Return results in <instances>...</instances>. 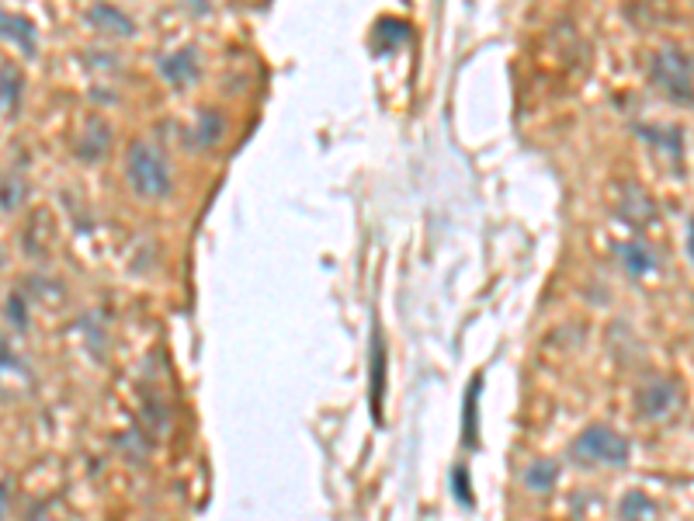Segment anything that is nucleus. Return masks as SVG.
Returning <instances> with one entry per match:
<instances>
[{
  "mask_svg": "<svg viewBox=\"0 0 694 521\" xmlns=\"http://www.w3.org/2000/svg\"><path fill=\"white\" fill-rule=\"evenodd\" d=\"M87 22L98 28V32H105V35H133L136 32V22L133 17H129L125 11H119V8H111V4H94V8H87Z\"/></svg>",
  "mask_w": 694,
  "mask_h": 521,
  "instance_id": "6e6552de",
  "label": "nucleus"
},
{
  "mask_svg": "<svg viewBox=\"0 0 694 521\" xmlns=\"http://www.w3.org/2000/svg\"><path fill=\"white\" fill-rule=\"evenodd\" d=\"M8 316L17 324V327H25L28 324V316H25V303H22V295H11L8 300Z\"/></svg>",
  "mask_w": 694,
  "mask_h": 521,
  "instance_id": "6ab92c4d",
  "label": "nucleus"
},
{
  "mask_svg": "<svg viewBox=\"0 0 694 521\" xmlns=\"http://www.w3.org/2000/svg\"><path fill=\"white\" fill-rule=\"evenodd\" d=\"M406 22H400V17H382L379 28H375V46H379L382 52L392 49V46H400L406 39Z\"/></svg>",
  "mask_w": 694,
  "mask_h": 521,
  "instance_id": "dca6fc26",
  "label": "nucleus"
},
{
  "mask_svg": "<svg viewBox=\"0 0 694 521\" xmlns=\"http://www.w3.org/2000/svg\"><path fill=\"white\" fill-rule=\"evenodd\" d=\"M570 456L580 467H625L632 459V441L618 435L611 424H587L570 445Z\"/></svg>",
  "mask_w": 694,
  "mask_h": 521,
  "instance_id": "f03ea898",
  "label": "nucleus"
},
{
  "mask_svg": "<svg viewBox=\"0 0 694 521\" xmlns=\"http://www.w3.org/2000/svg\"><path fill=\"white\" fill-rule=\"evenodd\" d=\"M8 514V487H0V521Z\"/></svg>",
  "mask_w": 694,
  "mask_h": 521,
  "instance_id": "4be33fe9",
  "label": "nucleus"
},
{
  "mask_svg": "<svg viewBox=\"0 0 694 521\" xmlns=\"http://www.w3.org/2000/svg\"><path fill=\"white\" fill-rule=\"evenodd\" d=\"M222 133H227V122H222L219 111H209L205 108L202 116H198V129H195V140L202 146H216L222 140Z\"/></svg>",
  "mask_w": 694,
  "mask_h": 521,
  "instance_id": "2eb2a0df",
  "label": "nucleus"
},
{
  "mask_svg": "<svg viewBox=\"0 0 694 521\" xmlns=\"http://www.w3.org/2000/svg\"><path fill=\"white\" fill-rule=\"evenodd\" d=\"M452 487H455V497L462 500V505H465V508H473V487H468V473H465V467H459V470H455Z\"/></svg>",
  "mask_w": 694,
  "mask_h": 521,
  "instance_id": "a211bd4d",
  "label": "nucleus"
},
{
  "mask_svg": "<svg viewBox=\"0 0 694 521\" xmlns=\"http://www.w3.org/2000/svg\"><path fill=\"white\" fill-rule=\"evenodd\" d=\"M618 518L622 521H656V500L643 490H632L618 500Z\"/></svg>",
  "mask_w": 694,
  "mask_h": 521,
  "instance_id": "f8f14e48",
  "label": "nucleus"
},
{
  "mask_svg": "<svg viewBox=\"0 0 694 521\" xmlns=\"http://www.w3.org/2000/svg\"><path fill=\"white\" fill-rule=\"evenodd\" d=\"M125 178H129V184H133V192L139 198H167V195L174 192L171 160H167V154L160 150L157 143H149V140L129 143Z\"/></svg>",
  "mask_w": 694,
  "mask_h": 521,
  "instance_id": "f257e3e1",
  "label": "nucleus"
},
{
  "mask_svg": "<svg viewBox=\"0 0 694 521\" xmlns=\"http://www.w3.org/2000/svg\"><path fill=\"white\" fill-rule=\"evenodd\" d=\"M618 213H622L629 222H635V227H646L649 219H656L653 198L643 189H635V184H629V189H625L622 202H618Z\"/></svg>",
  "mask_w": 694,
  "mask_h": 521,
  "instance_id": "9b49d317",
  "label": "nucleus"
},
{
  "mask_svg": "<svg viewBox=\"0 0 694 521\" xmlns=\"http://www.w3.org/2000/svg\"><path fill=\"white\" fill-rule=\"evenodd\" d=\"M640 133L649 140V146H656V150L670 154V160H681L684 163V129L678 125H643Z\"/></svg>",
  "mask_w": 694,
  "mask_h": 521,
  "instance_id": "9d476101",
  "label": "nucleus"
},
{
  "mask_svg": "<svg viewBox=\"0 0 694 521\" xmlns=\"http://www.w3.org/2000/svg\"><path fill=\"white\" fill-rule=\"evenodd\" d=\"M368 407L372 421L382 424L386 417V338L379 324L372 327V351H368Z\"/></svg>",
  "mask_w": 694,
  "mask_h": 521,
  "instance_id": "39448f33",
  "label": "nucleus"
},
{
  "mask_svg": "<svg viewBox=\"0 0 694 521\" xmlns=\"http://www.w3.org/2000/svg\"><path fill=\"white\" fill-rule=\"evenodd\" d=\"M0 39H11L14 46H22V52H35V25L22 14H11L0 8Z\"/></svg>",
  "mask_w": 694,
  "mask_h": 521,
  "instance_id": "1a4fd4ad",
  "label": "nucleus"
},
{
  "mask_svg": "<svg viewBox=\"0 0 694 521\" xmlns=\"http://www.w3.org/2000/svg\"><path fill=\"white\" fill-rule=\"evenodd\" d=\"M28 521H60V518H56L46 505H39V508H35V511L28 514Z\"/></svg>",
  "mask_w": 694,
  "mask_h": 521,
  "instance_id": "aec40b11",
  "label": "nucleus"
},
{
  "mask_svg": "<svg viewBox=\"0 0 694 521\" xmlns=\"http://www.w3.org/2000/svg\"><path fill=\"white\" fill-rule=\"evenodd\" d=\"M681 403V383L673 379H653L646 386H640L635 393V414L643 421H663L673 414V407Z\"/></svg>",
  "mask_w": 694,
  "mask_h": 521,
  "instance_id": "20e7f679",
  "label": "nucleus"
},
{
  "mask_svg": "<svg viewBox=\"0 0 694 521\" xmlns=\"http://www.w3.org/2000/svg\"><path fill=\"white\" fill-rule=\"evenodd\" d=\"M160 73L167 81H171V87H187V84H195L198 81V73H202V63H198V52L195 49H174V52H167L160 56Z\"/></svg>",
  "mask_w": 694,
  "mask_h": 521,
  "instance_id": "423d86ee",
  "label": "nucleus"
},
{
  "mask_svg": "<svg viewBox=\"0 0 694 521\" xmlns=\"http://www.w3.org/2000/svg\"><path fill=\"white\" fill-rule=\"evenodd\" d=\"M0 268H4V254H0Z\"/></svg>",
  "mask_w": 694,
  "mask_h": 521,
  "instance_id": "5701e85b",
  "label": "nucleus"
},
{
  "mask_svg": "<svg viewBox=\"0 0 694 521\" xmlns=\"http://www.w3.org/2000/svg\"><path fill=\"white\" fill-rule=\"evenodd\" d=\"M649 84L678 105H694V56L663 46L649 63Z\"/></svg>",
  "mask_w": 694,
  "mask_h": 521,
  "instance_id": "7ed1b4c3",
  "label": "nucleus"
},
{
  "mask_svg": "<svg viewBox=\"0 0 694 521\" xmlns=\"http://www.w3.org/2000/svg\"><path fill=\"white\" fill-rule=\"evenodd\" d=\"M556 480H559V467L552 459H538L528 467V473H524V483H528L532 490H541V494H549L556 487Z\"/></svg>",
  "mask_w": 694,
  "mask_h": 521,
  "instance_id": "4468645a",
  "label": "nucleus"
},
{
  "mask_svg": "<svg viewBox=\"0 0 694 521\" xmlns=\"http://www.w3.org/2000/svg\"><path fill=\"white\" fill-rule=\"evenodd\" d=\"M479 386L483 376H476L468 383V397H465V445H476V424H479Z\"/></svg>",
  "mask_w": 694,
  "mask_h": 521,
  "instance_id": "f3484780",
  "label": "nucleus"
},
{
  "mask_svg": "<svg viewBox=\"0 0 694 521\" xmlns=\"http://www.w3.org/2000/svg\"><path fill=\"white\" fill-rule=\"evenodd\" d=\"M614 254H618V265H622L625 275H632V278H646L660 268V257H656V251L649 244H643V240H625V244L614 247Z\"/></svg>",
  "mask_w": 694,
  "mask_h": 521,
  "instance_id": "0eeeda50",
  "label": "nucleus"
},
{
  "mask_svg": "<svg viewBox=\"0 0 694 521\" xmlns=\"http://www.w3.org/2000/svg\"><path fill=\"white\" fill-rule=\"evenodd\" d=\"M17 101H22V73L14 66H0V116L17 111Z\"/></svg>",
  "mask_w": 694,
  "mask_h": 521,
  "instance_id": "ddd939ff",
  "label": "nucleus"
},
{
  "mask_svg": "<svg viewBox=\"0 0 694 521\" xmlns=\"http://www.w3.org/2000/svg\"><path fill=\"white\" fill-rule=\"evenodd\" d=\"M687 257H691V265H694V216L687 222Z\"/></svg>",
  "mask_w": 694,
  "mask_h": 521,
  "instance_id": "412c9836",
  "label": "nucleus"
}]
</instances>
